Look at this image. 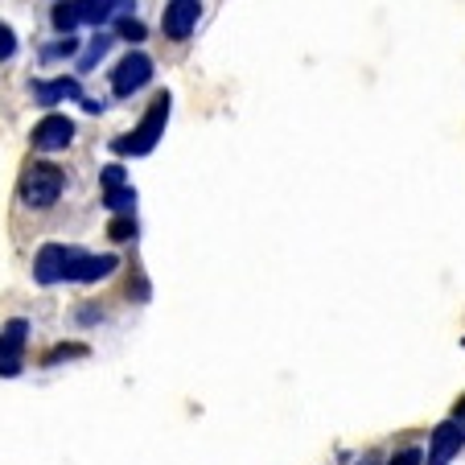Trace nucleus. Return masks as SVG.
<instances>
[{"mask_svg": "<svg viewBox=\"0 0 465 465\" xmlns=\"http://www.w3.org/2000/svg\"><path fill=\"white\" fill-rule=\"evenodd\" d=\"M95 317H99V313H95V305H83V313H79V322H83V325H95Z\"/></svg>", "mask_w": 465, "mask_h": 465, "instance_id": "obj_22", "label": "nucleus"}, {"mask_svg": "<svg viewBox=\"0 0 465 465\" xmlns=\"http://www.w3.org/2000/svg\"><path fill=\"white\" fill-rule=\"evenodd\" d=\"M198 17H203V0H169L161 13V29L169 42H185L198 29Z\"/></svg>", "mask_w": 465, "mask_h": 465, "instance_id": "obj_5", "label": "nucleus"}, {"mask_svg": "<svg viewBox=\"0 0 465 465\" xmlns=\"http://www.w3.org/2000/svg\"><path fill=\"white\" fill-rule=\"evenodd\" d=\"M17 54V34H13L5 21H0V62H9Z\"/></svg>", "mask_w": 465, "mask_h": 465, "instance_id": "obj_18", "label": "nucleus"}, {"mask_svg": "<svg viewBox=\"0 0 465 465\" xmlns=\"http://www.w3.org/2000/svg\"><path fill=\"white\" fill-rule=\"evenodd\" d=\"M169 107H173V99H169V91H161V95L149 104V112L141 115V124H136V128H132L128 136L112 141V153H115V157H149V153L157 149L161 132H165Z\"/></svg>", "mask_w": 465, "mask_h": 465, "instance_id": "obj_1", "label": "nucleus"}, {"mask_svg": "<svg viewBox=\"0 0 465 465\" xmlns=\"http://www.w3.org/2000/svg\"><path fill=\"white\" fill-rule=\"evenodd\" d=\"M362 465H371V461H362Z\"/></svg>", "mask_w": 465, "mask_h": 465, "instance_id": "obj_24", "label": "nucleus"}, {"mask_svg": "<svg viewBox=\"0 0 465 465\" xmlns=\"http://www.w3.org/2000/svg\"><path fill=\"white\" fill-rule=\"evenodd\" d=\"M387 465H424V449H400Z\"/></svg>", "mask_w": 465, "mask_h": 465, "instance_id": "obj_20", "label": "nucleus"}, {"mask_svg": "<svg viewBox=\"0 0 465 465\" xmlns=\"http://www.w3.org/2000/svg\"><path fill=\"white\" fill-rule=\"evenodd\" d=\"M115 34H120L124 42H144L149 29H144V21H136V17H120L115 21Z\"/></svg>", "mask_w": 465, "mask_h": 465, "instance_id": "obj_16", "label": "nucleus"}, {"mask_svg": "<svg viewBox=\"0 0 465 465\" xmlns=\"http://www.w3.org/2000/svg\"><path fill=\"white\" fill-rule=\"evenodd\" d=\"M74 54H79L74 34L71 37H58V42H50V45H42V62H62V58H74Z\"/></svg>", "mask_w": 465, "mask_h": 465, "instance_id": "obj_15", "label": "nucleus"}, {"mask_svg": "<svg viewBox=\"0 0 465 465\" xmlns=\"http://www.w3.org/2000/svg\"><path fill=\"white\" fill-rule=\"evenodd\" d=\"M104 206L112 214H128L136 206V190L132 185H112V190H104Z\"/></svg>", "mask_w": 465, "mask_h": 465, "instance_id": "obj_13", "label": "nucleus"}, {"mask_svg": "<svg viewBox=\"0 0 465 465\" xmlns=\"http://www.w3.org/2000/svg\"><path fill=\"white\" fill-rule=\"evenodd\" d=\"M83 247H62V243H45L42 252L34 255V281L37 284H62L71 281L74 263H79Z\"/></svg>", "mask_w": 465, "mask_h": 465, "instance_id": "obj_3", "label": "nucleus"}, {"mask_svg": "<svg viewBox=\"0 0 465 465\" xmlns=\"http://www.w3.org/2000/svg\"><path fill=\"white\" fill-rule=\"evenodd\" d=\"M79 354H87L83 346H58V351L45 354V362H62V359H79Z\"/></svg>", "mask_w": 465, "mask_h": 465, "instance_id": "obj_21", "label": "nucleus"}, {"mask_svg": "<svg viewBox=\"0 0 465 465\" xmlns=\"http://www.w3.org/2000/svg\"><path fill=\"white\" fill-rule=\"evenodd\" d=\"M461 445H465V437L453 420L437 424V429H432V440H429V465H449L457 453H461Z\"/></svg>", "mask_w": 465, "mask_h": 465, "instance_id": "obj_8", "label": "nucleus"}, {"mask_svg": "<svg viewBox=\"0 0 465 465\" xmlns=\"http://www.w3.org/2000/svg\"><path fill=\"white\" fill-rule=\"evenodd\" d=\"M115 268H120V260H115V255H91V252H83V255H79V263H74L71 281H79V284H95V281H104V276H112Z\"/></svg>", "mask_w": 465, "mask_h": 465, "instance_id": "obj_11", "label": "nucleus"}, {"mask_svg": "<svg viewBox=\"0 0 465 465\" xmlns=\"http://www.w3.org/2000/svg\"><path fill=\"white\" fill-rule=\"evenodd\" d=\"M120 9H132V0H74L79 25H107Z\"/></svg>", "mask_w": 465, "mask_h": 465, "instance_id": "obj_10", "label": "nucleus"}, {"mask_svg": "<svg viewBox=\"0 0 465 465\" xmlns=\"http://www.w3.org/2000/svg\"><path fill=\"white\" fill-rule=\"evenodd\" d=\"M29 91H34V104H42V107H54V104H62V99H83L79 79H71V74L50 79V83L34 79V83H29Z\"/></svg>", "mask_w": 465, "mask_h": 465, "instance_id": "obj_9", "label": "nucleus"}, {"mask_svg": "<svg viewBox=\"0 0 465 465\" xmlns=\"http://www.w3.org/2000/svg\"><path fill=\"white\" fill-rule=\"evenodd\" d=\"M153 83V58L144 50H132L128 58H120V66L112 71V91L120 99H128L132 91H141Z\"/></svg>", "mask_w": 465, "mask_h": 465, "instance_id": "obj_4", "label": "nucleus"}, {"mask_svg": "<svg viewBox=\"0 0 465 465\" xmlns=\"http://www.w3.org/2000/svg\"><path fill=\"white\" fill-rule=\"evenodd\" d=\"M453 424H457V429H461V437H465V400H461V404H457V412H453Z\"/></svg>", "mask_w": 465, "mask_h": 465, "instance_id": "obj_23", "label": "nucleus"}, {"mask_svg": "<svg viewBox=\"0 0 465 465\" xmlns=\"http://www.w3.org/2000/svg\"><path fill=\"white\" fill-rule=\"evenodd\" d=\"M107 235H112L115 243H128V239L136 235V219H132V214H115L112 227H107Z\"/></svg>", "mask_w": 465, "mask_h": 465, "instance_id": "obj_17", "label": "nucleus"}, {"mask_svg": "<svg viewBox=\"0 0 465 465\" xmlns=\"http://www.w3.org/2000/svg\"><path fill=\"white\" fill-rule=\"evenodd\" d=\"M25 338H29V322H25V317H13V322L0 330V375H5V379L21 375V354H25Z\"/></svg>", "mask_w": 465, "mask_h": 465, "instance_id": "obj_6", "label": "nucleus"}, {"mask_svg": "<svg viewBox=\"0 0 465 465\" xmlns=\"http://www.w3.org/2000/svg\"><path fill=\"white\" fill-rule=\"evenodd\" d=\"M50 21H54V29H58L62 37H71L74 29H79V13H74V0H58V5H54V13H50Z\"/></svg>", "mask_w": 465, "mask_h": 465, "instance_id": "obj_12", "label": "nucleus"}, {"mask_svg": "<svg viewBox=\"0 0 465 465\" xmlns=\"http://www.w3.org/2000/svg\"><path fill=\"white\" fill-rule=\"evenodd\" d=\"M107 50H112V37H107V34H95V37H91V45L83 50V58H79V71H95L99 58H104Z\"/></svg>", "mask_w": 465, "mask_h": 465, "instance_id": "obj_14", "label": "nucleus"}, {"mask_svg": "<svg viewBox=\"0 0 465 465\" xmlns=\"http://www.w3.org/2000/svg\"><path fill=\"white\" fill-rule=\"evenodd\" d=\"M62 190H66V173L58 165H50V161H34L25 169V177H21V203L34 206V211L54 206L62 198Z\"/></svg>", "mask_w": 465, "mask_h": 465, "instance_id": "obj_2", "label": "nucleus"}, {"mask_svg": "<svg viewBox=\"0 0 465 465\" xmlns=\"http://www.w3.org/2000/svg\"><path fill=\"white\" fill-rule=\"evenodd\" d=\"M74 141V120L71 115H45L42 124L34 128V149L37 153H54V149H66Z\"/></svg>", "mask_w": 465, "mask_h": 465, "instance_id": "obj_7", "label": "nucleus"}, {"mask_svg": "<svg viewBox=\"0 0 465 465\" xmlns=\"http://www.w3.org/2000/svg\"><path fill=\"white\" fill-rule=\"evenodd\" d=\"M99 182H104V190H112V185H128V173H124V165H107L104 173H99Z\"/></svg>", "mask_w": 465, "mask_h": 465, "instance_id": "obj_19", "label": "nucleus"}]
</instances>
